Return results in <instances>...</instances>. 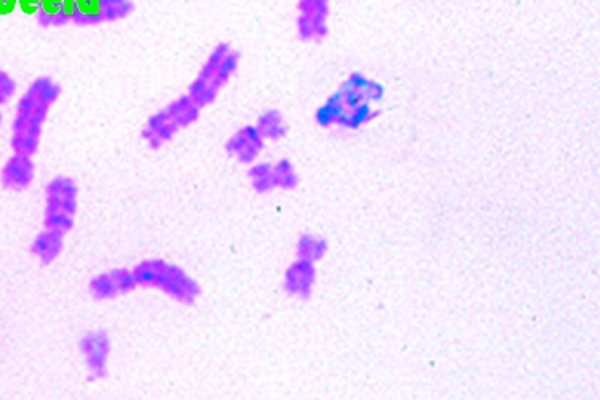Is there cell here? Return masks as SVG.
I'll use <instances>...</instances> for the list:
<instances>
[{
	"label": "cell",
	"mask_w": 600,
	"mask_h": 400,
	"mask_svg": "<svg viewBox=\"0 0 600 400\" xmlns=\"http://www.w3.org/2000/svg\"><path fill=\"white\" fill-rule=\"evenodd\" d=\"M264 146V138L256 127L239 128L226 143V151L229 156L239 160L242 164H250L256 157L260 156Z\"/></svg>",
	"instance_id": "30bf717a"
},
{
	"label": "cell",
	"mask_w": 600,
	"mask_h": 400,
	"mask_svg": "<svg viewBox=\"0 0 600 400\" xmlns=\"http://www.w3.org/2000/svg\"><path fill=\"white\" fill-rule=\"evenodd\" d=\"M200 106L191 96L183 95L154 112L143 128V138L149 148L159 149L175 138L184 128L191 127L200 116Z\"/></svg>",
	"instance_id": "3957f363"
},
{
	"label": "cell",
	"mask_w": 600,
	"mask_h": 400,
	"mask_svg": "<svg viewBox=\"0 0 600 400\" xmlns=\"http://www.w3.org/2000/svg\"><path fill=\"white\" fill-rule=\"evenodd\" d=\"M274 170V183L280 188H293L296 184L295 168L287 160H280L279 164L272 165Z\"/></svg>",
	"instance_id": "2e32d148"
},
{
	"label": "cell",
	"mask_w": 600,
	"mask_h": 400,
	"mask_svg": "<svg viewBox=\"0 0 600 400\" xmlns=\"http://www.w3.org/2000/svg\"><path fill=\"white\" fill-rule=\"evenodd\" d=\"M61 88L52 77H37L16 103L12 120V149L18 154L34 156L50 109L60 98Z\"/></svg>",
	"instance_id": "6da1fadb"
},
{
	"label": "cell",
	"mask_w": 600,
	"mask_h": 400,
	"mask_svg": "<svg viewBox=\"0 0 600 400\" xmlns=\"http://www.w3.org/2000/svg\"><path fill=\"white\" fill-rule=\"evenodd\" d=\"M16 93V82L4 69H0V106L12 100Z\"/></svg>",
	"instance_id": "e0dca14e"
},
{
	"label": "cell",
	"mask_w": 600,
	"mask_h": 400,
	"mask_svg": "<svg viewBox=\"0 0 600 400\" xmlns=\"http://www.w3.org/2000/svg\"><path fill=\"white\" fill-rule=\"evenodd\" d=\"M330 0H298V34L303 40H319L327 32Z\"/></svg>",
	"instance_id": "8992f818"
},
{
	"label": "cell",
	"mask_w": 600,
	"mask_h": 400,
	"mask_svg": "<svg viewBox=\"0 0 600 400\" xmlns=\"http://www.w3.org/2000/svg\"><path fill=\"white\" fill-rule=\"evenodd\" d=\"M77 186L68 176H56L45 188V228L66 232L74 224Z\"/></svg>",
	"instance_id": "5b68a950"
},
{
	"label": "cell",
	"mask_w": 600,
	"mask_h": 400,
	"mask_svg": "<svg viewBox=\"0 0 600 400\" xmlns=\"http://www.w3.org/2000/svg\"><path fill=\"white\" fill-rule=\"evenodd\" d=\"M63 237V232L45 228L32 242L31 252L42 263H52L63 250Z\"/></svg>",
	"instance_id": "7c38bea8"
},
{
	"label": "cell",
	"mask_w": 600,
	"mask_h": 400,
	"mask_svg": "<svg viewBox=\"0 0 600 400\" xmlns=\"http://www.w3.org/2000/svg\"><path fill=\"white\" fill-rule=\"evenodd\" d=\"M136 285L159 288L160 292L180 303L191 304L200 295L196 280L188 276L183 269L167 261H143L133 269Z\"/></svg>",
	"instance_id": "277c9868"
},
{
	"label": "cell",
	"mask_w": 600,
	"mask_h": 400,
	"mask_svg": "<svg viewBox=\"0 0 600 400\" xmlns=\"http://www.w3.org/2000/svg\"><path fill=\"white\" fill-rule=\"evenodd\" d=\"M256 130L260 132L264 140L277 141L287 132L284 117L277 111H266L261 114L256 124Z\"/></svg>",
	"instance_id": "4fadbf2b"
},
{
	"label": "cell",
	"mask_w": 600,
	"mask_h": 400,
	"mask_svg": "<svg viewBox=\"0 0 600 400\" xmlns=\"http://www.w3.org/2000/svg\"><path fill=\"white\" fill-rule=\"evenodd\" d=\"M80 351L85 359V365L93 376L100 378L108 370V357L111 351L108 335L104 332H90L80 341Z\"/></svg>",
	"instance_id": "9c48e42d"
},
{
	"label": "cell",
	"mask_w": 600,
	"mask_h": 400,
	"mask_svg": "<svg viewBox=\"0 0 600 400\" xmlns=\"http://www.w3.org/2000/svg\"><path fill=\"white\" fill-rule=\"evenodd\" d=\"M311 284V268L308 263H296L287 274V287L290 292L303 293Z\"/></svg>",
	"instance_id": "5bb4252c"
},
{
	"label": "cell",
	"mask_w": 600,
	"mask_h": 400,
	"mask_svg": "<svg viewBox=\"0 0 600 400\" xmlns=\"http://www.w3.org/2000/svg\"><path fill=\"white\" fill-rule=\"evenodd\" d=\"M0 124H2V112H0Z\"/></svg>",
	"instance_id": "ac0fdd59"
},
{
	"label": "cell",
	"mask_w": 600,
	"mask_h": 400,
	"mask_svg": "<svg viewBox=\"0 0 600 400\" xmlns=\"http://www.w3.org/2000/svg\"><path fill=\"white\" fill-rule=\"evenodd\" d=\"M34 176H36V165L32 156L13 152V156L5 162L0 172V181L8 191L20 192L31 186Z\"/></svg>",
	"instance_id": "52a82bcc"
},
{
	"label": "cell",
	"mask_w": 600,
	"mask_h": 400,
	"mask_svg": "<svg viewBox=\"0 0 600 400\" xmlns=\"http://www.w3.org/2000/svg\"><path fill=\"white\" fill-rule=\"evenodd\" d=\"M136 287L133 271L127 269H112L104 272L90 282V292L98 300H109L116 296L125 295Z\"/></svg>",
	"instance_id": "ba28073f"
},
{
	"label": "cell",
	"mask_w": 600,
	"mask_h": 400,
	"mask_svg": "<svg viewBox=\"0 0 600 400\" xmlns=\"http://www.w3.org/2000/svg\"><path fill=\"white\" fill-rule=\"evenodd\" d=\"M132 0H96V7L90 13V24L116 23L132 15Z\"/></svg>",
	"instance_id": "8fae6325"
},
{
	"label": "cell",
	"mask_w": 600,
	"mask_h": 400,
	"mask_svg": "<svg viewBox=\"0 0 600 400\" xmlns=\"http://www.w3.org/2000/svg\"><path fill=\"white\" fill-rule=\"evenodd\" d=\"M250 178H252L253 188L256 191L266 192L274 188V170L271 164H258L250 170Z\"/></svg>",
	"instance_id": "9a60e30c"
},
{
	"label": "cell",
	"mask_w": 600,
	"mask_h": 400,
	"mask_svg": "<svg viewBox=\"0 0 600 400\" xmlns=\"http://www.w3.org/2000/svg\"><path fill=\"white\" fill-rule=\"evenodd\" d=\"M240 56L229 44L216 45L192 80L188 95L205 108L216 100L239 68Z\"/></svg>",
	"instance_id": "7a4b0ae2"
}]
</instances>
